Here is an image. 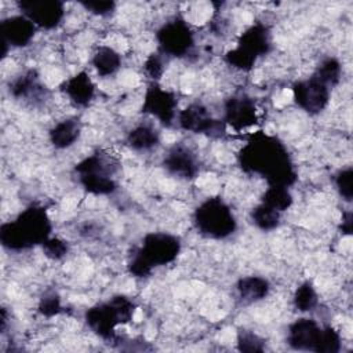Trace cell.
<instances>
[{
	"label": "cell",
	"mask_w": 353,
	"mask_h": 353,
	"mask_svg": "<svg viewBox=\"0 0 353 353\" xmlns=\"http://www.w3.org/2000/svg\"><path fill=\"white\" fill-rule=\"evenodd\" d=\"M239 163L243 171L262 176L268 185L290 188L296 181V171L285 145L262 131L252 134L241 148Z\"/></svg>",
	"instance_id": "obj_1"
},
{
	"label": "cell",
	"mask_w": 353,
	"mask_h": 353,
	"mask_svg": "<svg viewBox=\"0 0 353 353\" xmlns=\"http://www.w3.org/2000/svg\"><path fill=\"white\" fill-rule=\"evenodd\" d=\"M52 230L51 221L44 207L30 205L19 212L12 221L0 226V241L10 251H25L43 243Z\"/></svg>",
	"instance_id": "obj_2"
},
{
	"label": "cell",
	"mask_w": 353,
	"mask_h": 353,
	"mask_svg": "<svg viewBox=\"0 0 353 353\" xmlns=\"http://www.w3.org/2000/svg\"><path fill=\"white\" fill-rule=\"evenodd\" d=\"M181 252V240L165 232H150L145 234L141 247L128 262V272L139 279L148 277L153 269L168 265Z\"/></svg>",
	"instance_id": "obj_3"
},
{
	"label": "cell",
	"mask_w": 353,
	"mask_h": 353,
	"mask_svg": "<svg viewBox=\"0 0 353 353\" xmlns=\"http://www.w3.org/2000/svg\"><path fill=\"white\" fill-rule=\"evenodd\" d=\"M288 345L295 350L314 353H338L342 346L341 335L332 327H321L316 320L302 317L288 327Z\"/></svg>",
	"instance_id": "obj_4"
},
{
	"label": "cell",
	"mask_w": 353,
	"mask_h": 353,
	"mask_svg": "<svg viewBox=\"0 0 353 353\" xmlns=\"http://www.w3.org/2000/svg\"><path fill=\"white\" fill-rule=\"evenodd\" d=\"M135 305L124 295H116L106 302L91 306L85 314L88 328L105 341L116 338V327L125 324L132 319Z\"/></svg>",
	"instance_id": "obj_5"
},
{
	"label": "cell",
	"mask_w": 353,
	"mask_h": 353,
	"mask_svg": "<svg viewBox=\"0 0 353 353\" xmlns=\"http://www.w3.org/2000/svg\"><path fill=\"white\" fill-rule=\"evenodd\" d=\"M193 223L200 234L222 240L236 232L237 221L229 204L219 196L203 200L193 214Z\"/></svg>",
	"instance_id": "obj_6"
},
{
	"label": "cell",
	"mask_w": 353,
	"mask_h": 353,
	"mask_svg": "<svg viewBox=\"0 0 353 353\" xmlns=\"http://www.w3.org/2000/svg\"><path fill=\"white\" fill-rule=\"evenodd\" d=\"M270 48L272 36L269 28L262 22H255L240 34L236 47L226 52L225 61L239 70L250 72Z\"/></svg>",
	"instance_id": "obj_7"
},
{
	"label": "cell",
	"mask_w": 353,
	"mask_h": 353,
	"mask_svg": "<svg viewBox=\"0 0 353 353\" xmlns=\"http://www.w3.org/2000/svg\"><path fill=\"white\" fill-rule=\"evenodd\" d=\"M116 171V163L99 152L84 157L74 167L79 183L85 192L95 196L112 194L117 189Z\"/></svg>",
	"instance_id": "obj_8"
},
{
	"label": "cell",
	"mask_w": 353,
	"mask_h": 353,
	"mask_svg": "<svg viewBox=\"0 0 353 353\" xmlns=\"http://www.w3.org/2000/svg\"><path fill=\"white\" fill-rule=\"evenodd\" d=\"M156 40L160 54L174 58L188 57L194 47V33L181 17L163 23L156 32Z\"/></svg>",
	"instance_id": "obj_9"
},
{
	"label": "cell",
	"mask_w": 353,
	"mask_h": 353,
	"mask_svg": "<svg viewBox=\"0 0 353 353\" xmlns=\"http://www.w3.org/2000/svg\"><path fill=\"white\" fill-rule=\"evenodd\" d=\"M292 94L295 103L302 110L309 114H317L328 106L331 87L312 73L307 79L298 80L292 84Z\"/></svg>",
	"instance_id": "obj_10"
},
{
	"label": "cell",
	"mask_w": 353,
	"mask_h": 353,
	"mask_svg": "<svg viewBox=\"0 0 353 353\" xmlns=\"http://www.w3.org/2000/svg\"><path fill=\"white\" fill-rule=\"evenodd\" d=\"M178 99L172 91L160 87L156 81L146 88L142 112L157 119L163 125L171 127L176 119Z\"/></svg>",
	"instance_id": "obj_11"
},
{
	"label": "cell",
	"mask_w": 353,
	"mask_h": 353,
	"mask_svg": "<svg viewBox=\"0 0 353 353\" xmlns=\"http://www.w3.org/2000/svg\"><path fill=\"white\" fill-rule=\"evenodd\" d=\"M21 14L39 29H54L65 17V6L57 0H23L18 3Z\"/></svg>",
	"instance_id": "obj_12"
},
{
	"label": "cell",
	"mask_w": 353,
	"mask_h": 353,
	"mask_svg": "<svg viewBox=\"0 0 353 353\" xmlns=\"http://www.w3.org/2000/svg\"><path fill=\"white\" fill-rule=\"evenodd\" d=\"M176 121L182 130L193 134L219 137L223 132V125L221 121L214 119L210 110L199 102H193L178 112Z\"/></svg>",
	"instance_id": "obj_13"
},
{
	"label": "cell",
	"mask_w": 353,
	"mask_h": 353,
	"mask_svg": "<svg viewBox=\"0 0 353 353\" xmlns=\"http://www.w3.org/2000/svg\"><path fill=\"white\" fill-rule=\"evenodd\" d=\"M37 28L25 15H12L1 21V55L6 57L8 47L22 48L26 47L34 37Z\"/></svg>",
	"instance_id": "obj_14"
},
{
	"label": "cell",
	"mask_w": 353,
	"mask_h": 353,
	"mask_svg": "<svg viewBox=\"0 0 353 353\" xmlns=\"http://www.w3.org/2000/svg\"><path fill=\"white\" fill-rule=\"evenodd\" d=\"M163 167L165 171L174 176L182 179H193L200 170V163L197 154L183 143H175L171 146L164 159Z\"/></svg>",
	"instance_id": "obj_15"
},
{
	"label": "cell",
	"mask_w": 353,
	"mask_h": 353,
	"mask_svg": "<svg viewBox=\"0 0 353 353\" xmlns=\"http://www.w3.org/2000/svg\"><path fill=\"white\" fill-rule=\"evenodd\" d=\"M223 109L225 123L236 131L245 130L258 121V110L255 102L245 94L228 98Z\"/></svg>",
	"instance_id": "obj_16"
},
{
	"label": "cell",
	"mask_w": 353,
	"mask_h": 353,
	"mask_svg": "<svg viewBox=\"0 0 353 353\" xmlns=\"http://www.w3.org/2000/svg\"><path fill=\"white\" fill-rule=\"evenodd\" d=\"M62 90L69 101L80 108L88 106L95 97V84L87 72H80L69 77L63 83Z\"/></svg>",
	"instance_id": "obj_17"
},
{
	"label": "cell",
	"mask_w": 353,
	"mask_h": 353,
	"mask_svg": "<svg viewBox=\"0 0 353 353\" xmlns=\"http://www.w3.org/2000/svg\"><path fill=\"white\" fill-rule=\"evenodd\" d=\"M81 125L76 119H65L58 121L48 132L50 142L55 149H68L80 138Z\"/></svg>",
	"instance_id": "obj_18"
},
{
	"label": "cell",
	"mask_w": 353,
	"mask_h": 353,
	"mask_svg": "<svg viewBox=\"0 0 353 353\" xmlns=\"http://www.w3.org/2000/svg\"><path fill=\"white\" fill-rule=\"evenodd\" d=\"M127 143L137 152H148L160 143V132L150 123H141L127 134Z\"/></svg>",
	"instance_id": "obj_19"
},
{
	"label": "cell",
	"mask_w": 353,
	"mask_h": 353,
	"mask_svg": "<svg viewBox=\"0 0 353 353\" xmlns=\"http://www.w3.org/2000/svg\"><path fill=\"white\" fill-rule=\"evenodd\" d=\"M236 290L243 302L252 303L262 301L263 298L268 296L270 291V284L265 277L245 276L237 281Z\"/></svg>",
	"instance_id": "obj_20"
},
{
	"label": "cell",
	"mask_w": 353,
	"mask_h": 353,
	"mask_svg": "<svg viewBox=\"0 0 353 353\" xmlns=\"http://www.w3.org/2000/svg\"><path fill=\"white\" fill-rule=\"evenodd\" d=\"M10 92L17 99H37L44 94V88L39 81L37 73L34 70H28L10 84Z\"/></svg>",
	"instance_id": "obj_21"
},
{
	"label": "cell",
	"mask_w": 353,
	"mask_h": 353,
	"mask_svg": "<svg viewBox=\"0 0 353 353\" xmlns=\"http://www.w3.org/2000/svg\"><path fill=\"white\" fill-rule=\"evenodd\" d=\"M91 63L99 76L109 77L121 68V55L109 46H99L92 55Z\"/></svg>",
	"instance_id": "obj_22"
},
{
	"label": "cell",
	"mask_w": 353,
	"mask_h": 353,
	"mask_svg": "<svg viewBox=\"0 0 353 353\" xmlns=\"http://www.w3.org/2000/svg\"><path fill=\"white\" fill-rule=\"evenodd\" d=\"M292 201L294 199L288 188L279 186V185H269L261 199L262 204L279 211L280 214L288 210L292 205Z\"/></svg>",
	"instance_id": "obj_23"
},
{
	"label": "cell",
	"mask_w": 353,
	"mask_h": 353,
	"mask_svg": "<svg viewBox=\"0 0 353 353\" xmlns=\"http://www.w3.org/2000/svg\"><path fill=\"white\" fill-rule=\"evenodd\" d=\"M280 212L265 205V204H258L252 211H251V219L254 225L263 230V232H270L274 230L280 225Z\"/></svg>",
	"instance_id": "obj_24"
},
{
	"label": "cell",
	"mask_w": 353,
	"mask_h": 353,
	"mask_svg": "<svg viewBox=\"0 0 353 353\" xmlns=\"http://www.w3.org/2000/svg\"><path fill=\"white\" fill-rule=\"evenodd\" d=\"M294 306L296 307V310L299 312H310L317 306L319 298H317V292L313 287V284L310 281H303L299 284V287H296L295 292H294Z\"/></svg>",
	"instance_id": "obj_25"
},
{
	"label": "cell",
	"mask_w": 353,
	"mask_h": 353,
	"mask_svg": "<svg viewBox=\"0 0 353 353\" xmlns=\"http://www.w3.org/2000/svg\"><path fill=\"white\" fill-rule=\"evenodd\" d=\"M320 80H323L327 85H330L331 88L335 87L342 76V65L341 62L334 58V57H328L325 59H323L320 62V65L316 68V70L313 72Z\"/></svg>",
	"instance_id": "obj_26"
},
{
	"label": "cell",
	"mask_w": 353,
	"mask_h": 353,
	"mask_svg": "<svg viewBox=\"0 0 353 353\" xmlns=\"http://www.w3.org/2000/svg\"><path fill=\"white\" fill-rule=\"evenodd\" d=\"M335 186L341 197L346 201H352L353 199V170L352 167H346L341 170L335 175Z\"/></svg>",
	"instance_id": "obj_27"
},
{
	"label": "cell",
	"mask_w": 353,
	"mask_h": 353,
	"mask_svg": "<svg viewBox=\"0 0 353 353\" xmlns=\"http://www.w3.org/2000/svg\"><path fill=\"white\" fill-rule=\"evenodd\" d=\"M237 347L239 350L247 353L262 352L265 349V342L251 331H240L237 335Z\"/></svg>",
	"instance_id": "obj_28"
},
{
	"label": "cell",
	"mask_w": 353,
	"mask_h": 353,
	"mask_svg": "<svg viewBox=\"0 0 353 353\" xmlns=\"http://www.w3.org/2000/svg\"><path fill=\"white\" fill-rule=\"evenodd\" d=\"M43 251H44V255L48 256L50 259H54V261H58V259H62L68 251H69V247H68V243L59 237H48L44 243H43Z\"/></svg>",
	"instance_id": "obj_29"
},
{
	"label": "cell",
	"mask_w": 353,
	"mask_h": 353,
	"mask_svg": "<svg viewBox=\"0 0 353 353\" xmlns=\"http://www.w3.org/2000/svg\"><path fill=\"white\" fill-rule=\"evenodd\" d=\"M62 310L61 306V299L57 294H47L46 296L41 298L40 305H39V312L46 316V317H52L57 316Z\"/></svg>",
	"instance_id": "obj_30"
},
{
	"label": "cell",
	"mask_w": 353,
	"mask_h": 353,
	"mask_svg": "<svg viewBox=\"0 0 353 353\" xmlns=\"http://www.w3.org/2000/svg\"><path fill=\"white\" fill-rule=\"evenodd\" d=\"M145 72L152 80H159L161 74L164 73V63L161 54H152L146 61H145Z\"/></svg>",
	"instance_id": "obj_31"
},
{
	"label": "cell",
	"mask_w": 353,
	"mask_h": 353,
	"mask_svg": "<svg viewBox=\"0 0 353 353\" xmlns=\"http://www.w3.org/2000/svg\"><path fill=\"white\" fill-rule=\"evenodd\" d=\"M81 6L95 15L105 17L114 11L116 3L114 1H81Z\"/></svg>",
	"instance_id": "obj_32"
},
{
	"label": "cell",
	"mask_w": 353,
	"mask_h": 353,
	"mask_svg": "<svg viewBox=\"0 0 353 353\" xmlns=\"http://www.w3.org/2000/svg\"><path fill=\"white\" fill-rule=\"evenodd\" d=\"M352 226H353V214H352V211H346L342 216L341 229H342L343 233L350 234L352 233Z\"/></svg>",
	"instance_id": "obj_33"
}]
</instances>
